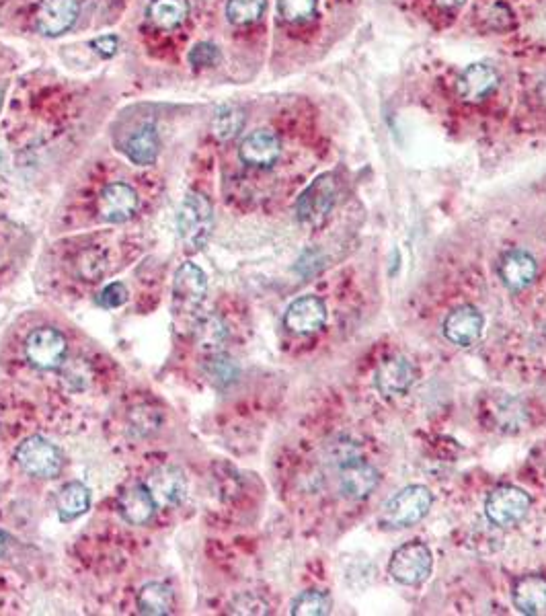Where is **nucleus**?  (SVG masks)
Listing matches in <instances>:
<instances>
[{
	"instance_id": "obj_33",
	"label": "nucleus",
	"mask_w": 546,
	"mask_h": 616,
	"mask_svg": "<svg viewBox=\"0 0 546 616\" xmlns=\"http://www.w3.org/2000/svg\"><path fill=\"white\" fill-rule=\"evenodd\" d=\"M218 60H220V50L210 42H202L198 46H193V50L189 52V62L195 68H210Z\"/></svg>"
},
{
	"instance_id": "obj_6",
	"label": "nucleus",
	"mask_w": 546,
	"mask_h": 616,
	"mask_svg": "<svg viewBox=\"0 0 546 616\" xmlns=\"http://www.w3.org/2000/svg\"><path fill=\"white\" fill-rule=\"evenodd\" d=\"M530 512V497L514 485H501L493 489L485 502V516L493 526H518Z\"/></svg>"
},
{
	"instance_id": "obj_29",
	"label": "nucleus",
	"mask_w": 546,
	"mask_h": 616,
	"mask_svg": "<svg viewBox=\"0 0 546 616\" xmlns=\"http://www.w3.org/2000/svg\"><path fill=\"white\" fill-rule=\"evenodd\" d=\"M331 612V598L325 592L308 590L292 602L294 616H323Z\"/></svg>"
},
{
	"instance_id": "obj_8",
	"label": "nucleus",
	"mask_w": 546,
	"mask_h": 616,
	"mask_svg": "<svg viewBox=\"0 0 546 616\" xmlns=\"http://www.w3.org/2000/svg\"><path fill=\"white\" fill-rule=\"evenodd\" d=\"M208 292V280L202 269L195 263H183L173 284V302L181 313H193Z\"/></svg>"
},
{
	"instance_id": "obj_37",
	"label": "nucleus",
	"mask_w": 546,
	"mask_h": 616,
	"mask_svg": "<svg viewBox=\"0 0 546 616\" xmlns=\"http://www.w3.org/2000/svg\"><path fill=\"white\" fill-rule=\"evenodd\" d=\"M436 3L442 7V9H456V7H462L466 0H436Z\"/></svg>"
},
{
	"instance_id": "obj_34",
	"label": "nucleus",
	"mask_w": 546,
	"mask_h": 616,
	"mask_svg": "<svg viewBox=\"0 0 546 616\" xmlns=\"http://www.w3.org/2000/svg\"><path fill=\"white\" fill-rule=\"evenodd\" d=\"M128 298H130L128 288H126L124 284H120V282H115V284H109V286L99 294L97 302H99V306H103V308H117V306L126 304Z\"/></svg>"
},
{
	"instance_id": "obj_4",
	"label": "nucleus",
	"mask_w": 546,
	"mask_h": 616,
	"mask_svg": "<svg viewBox=\"0 0 546 616\" xmlns=\"http://www.w3.org/2000/svg\"><path fill=\"white\" fill-rule=\"evenodd\" d=\"M15 460L27 475L39 479H54L64 467L60 450L42 436H31L23 444H19Z\"/></svg>"
},
{
	"instance_id": "obj_27",
	"label": "nucleus",
	"mask_w": 546,
	"mask_h": 616,
	"mask_svg": "<svg viewBox=\"0 0 546 616\" xmlns=\"http://www.w3.org/2000/svg\"><path fill=\"white\" fill-rule=\"evenodd\" d=\"M89 506H91V491L83 483H68L58 495V510L66 520L85 514Z\"/></svg>"
},
{
	"instance_id": "obj_40",
	"label": "nucleus",
	"mask_w": 546,
	"mask_h": 616,
	"mask_svg": "<svg viewBox=\"0 0 546 616\" xmlns=\"http://www.w3.org/2000/svg\"><path fill=\"white\" fill-rule=\"evenodd\" d=\"M3 95H5V91H0V109H3Z\"/></svg>"
},
{
	"instance_id": "obj_39",
	"label": "nucleus",
	"mask_w": 546,
	"mask_h": 616,
	"mask_svg": "<svg viewBox=\"0 0 546 616\" xmlns=\"http://www.w3.org/2000/svg\"><path fill=\"white\" fill-rule=\"evenodd\" d=\"M7 545H9V543H7V536H5L3 532H0V557H3V555L7 553Z\"/></svg>"
},
{
	"instance_id": "obj_14",
	"label": "nucleus",
	"mask_w": 546,
	"mask_h": 616,
	"mask_svg": "<svg viewBox=\"0 0 546 616\" xmlns=\"http://www.w3.org/2000/svg\"><path fill=\"white\" fill-rule=\"evenodd\" d=\"M415 376L417 370L407 358H388L376 370V389L386 397H397L411 389Z\"/></svg>"
},
{
	"instance_id": "obj_1",
	"label": "nucleus",
	"mask_w": 546,
	"mask_h": 616,
	"mask_svg": "<svg viewBox=\"0 0 546 616\" xmlns=\"http://www.w3.org/2000/svg\"><path fill=\"white\" fill-rule=\"evenodd\" d=\"M214 226V210L210 200L200 191H189L179 206L177 228L183 245L189 251H200L208 245Z\"/></svg>"
},
{
	"instance_id": "obj_19",
	"label": "nucleus",
	"mask_w": 546,
	"mask_h": 616,
	"mask_svg": "<svg viewBox=\"0 0 546 616\" xmlns=\"http://www.w3.org/2000/svg\"><path fill=\"white\" fill-rule=\"evenodd\" d=\"M512 598L520 612L530 614V616H544L546 614V577L538 573L522 575L512 588Z\"/></svg>"
},
{
	"instance_id": "obj_26",
	"label": "nucleus",
	"mask_w": 546,
	"mask_h": 616,
	"mask_svg": "<svg viewBox=\"0 0 546 616\" xmlns=\"http://www.w3.org/2000/svg\"><path fill=\"white\" fill-rule=\"evenodd\" d=\"M245 126V111L239 105H222L216 109L212 120V132L218 140L226 142L237 138Z\"/></svg>"
},
{
	"instance_id": "obj_24",
	"label": "nucleus",
	"mask_w": 546,
	"mask_h": 616,
	"mask_svg": "<svg viewBox=\"0 0 546 616\" xmlns=\"http://www.w3.org/2000/svg\"><path fill=\"white\" fill-rule=\"evenodd\" d=\"M173 604H175L173 590L159 582L146 584L138 594V608L142 614H154V616L169 614L173 612Z\"/></svg>"
},
{
	"instance_id": "obj_32",
	"label": "nucleus",
	"mask_w": 546,
	"mask_h": 616,
	"mask_svg": "<svg viewBox=\"0 0 546 616\" xmlns=\"http://www.w3.org/2000/svg\"><path fill=\"white\" fill-rule=\"evenodd\" d=\"M206 372L214 384H228L237 378L239 370H237V364H234L230 358L214 354L206 366Z\"/></svg>"
},
{
	"instance_id": "obj_2",
	"label": "nucleus",
	"mask_w": 546,
	"mask_h": 616,
	"mask_svg": "<svg viewBox=\"0 0 546 616\" xmlns=\"http://www.w3.org/2000/svg\"><path fill=\"white\" fill-rule=\"evenodd\" d=\"M432 504L434 495L425 485H409L388 499L380 520L386 528H409L429 514Z\"/></svg>"
},
{
	"instance_id": "obj_21",
	"label": "nucleus",
	"mask_w": 546,
	"mask_h": 616,
	"mask_svg": "<svg viewBox=\"0 0 546 616\" xmlns=\"http://www.w3.org/2000/svg\"><path fill=\"white\" fill-rule=\"evenodd\" d=\"M128 159L138 167L154 165L156 157H159V134L152 124L140 128L126 146Z\"/></svg>"
},
{
	"instance_id": "obj_23",
	"label": "nucleus",
	"mask_w": 546,
	"mask_h": 616,
	"mask_svg": "<svg viewBox=\"0 0 546 616\" xmlns=\"http://www.w3.org/2000/svg\"><path fill=\"white\" fill-rule=\"evenodd\" d=\"M189 15L187 0H152L148 17L159 29H177Z\"/></svg>"
},
{
	"instance_id": "obj_16",
	"label": "nucleus",
	"mask_w": 546,
	"mask_h": 616,
	"mask_svg": "<svg viewBox=\"0 0 546 616\" xmlns=\"http://www.w3.org/2000/svg\"><path fill=\"white\" fill-rule=\"evenodd\" d=\"M280 152H282L280 140L269 130L251 132L241 142V148H239L241 161L251 167H259V169H267L276 163L280 159Z\"/></svg>"
},
{
	"instance_id": "obj_35",
	"label": "nucleus",
	"mask_w": 546,
	"mask_h": 616,
	"mask_svg": "<svg viewBox=\"0 0 546 616\" xmlns=\"http://www.w3.org/2000/svg\"><path fill=\"white\" fill-rule=\"evenodd\" d=\"M230 612H234V614H267L269 608L257 596L243 594V596H239L237 600L230 604Z\"/></svg>"
},
{
	"instance_id": "obj_7",
	"label": "nucleus",
	"mask_w": 546,
	"mask_h": 616,
	"mask_svg": "<svg viewBox=\"0 0 546 616\" xmlns=\"http://www.w3.org/2000/svg\"><path fill=\"white\" fill-rule=\"evenodd\" d=\"M25 356L39 370H56L66 358V339L58 329L39 327L25 341Z\"/></svg>"
},
{
	"instance_id": "obj_15",
	"label": "nucleus",
	"mask_w": 546,
	"mask_h": 616,
	"mask_svg": "<svg viewBox=\"0 0 546 616\" xmlns=\"http://www.w3.org/2000/svg\"><path fill=\"white\" fill-rule=\"evenodd\" d=\"M380 475L378 471L364 460L351 458L343 462L339 485L345 497L349 499H366L378 487Z\"/></svg>"
},
{
	"instance_id": "obj_5",
	"label": "nucleus",
	"mask_w": 546,
	"mask_h": 616,
	"mask_svg": "<svg viewBox=\"0 0 546 616\" xmlns=\"http://www.w3.org/2000/svg\"><path fill=\"white\" fill-rule=\"evenodd\" d=\"M434 567V555L427 545L411 541L399 547L388 563V573L403 586H417L425 582Z\"/></svg>"
},
{
	"instance_id": "obj_30",
	"label": "nucleus",
	"mask_w": 546,
	"mask_h": 616,
	"mask_svg": "<svg viewBox=\"0 0 546 616\" xmlns=\"http://www.w3.org/2000/svg\"><path fill=\"white\" fill-rule=\"evenodd\" d=\"M265 11V0H228L226 17L232 25H251Z\"/></svg>"
},
{
	"instance_id": "obj_28",
	"label": "nucleus",
	"mask_w": 546,
	"mask_h": 616,
	"mask_svg": "<svg viewBox=\"0 0 546 616\" xmlns=\"http://www.w3.org/2000/svg\"><path fill=\"white\" fill-rule=\"evenodd\" d=\"M132 432L140 438L152 436L154 432H159V428L163 426V413L159 409H154L150 405H138L130 411L128 415Z\"/></svg>"
},
{
	"instance_id": "obj_25",
	"label": "nucleus",
	"mask_w": 546,
	"mask_h": 616,
	"mask_svg": "<svg viewBox=\"0 0 546 616\" xmlns=\"http://www.w3.org/2000/svg\"><path fill=\"white\" fill-rule=\"evenodd\" d=\"M491 417L495 421L497 430L501 432H518L524 423H526V413L524 407L520 405V401L512 399V397H501L495 401V405L491 407Z\"/></svg>"
},
{
	"instance_id": "obj_31",
	"label": "nucleus",
	"mask_w": 546,
	"mask_h": 616,
	"mask_svg": "<svg viewBox=\"0 0 546 616\" xmlns=\"http://www.w3.org/2000/svg\"><path fill=\"white\" fill-rule=\"evenodd\" d=\"M278 11L288 23H306L317 13V0H278Z\"/></svg>"
},
{
	"instance_id": "obj_10",
	"label": "nucleus",
	"mask_w": 546,
	"mask_h": 616,
	"mask_svg": "<svg viewBox=\"0 0 546 616\" xmlns=\"http://www.w3.org/2000/svg\"><path fill=\"white\" fill-rule=\"evenodd\" d=\"M284 323L298 335L317 333L327 323V306L317 296H302L288 306Z\"/></svg>"
},
{
	"instance_id": "obj_18",
	"label": "nucleus",
	"mask_w": 546,
	"mask_h": 616,
	"mask_svg": "<svg viewBox=\"0 0 546 616\" xmlns=\"http://www.w3.org/2000/svg\"><path fill=\"white\" fill-rule=\"evenodd\" d=\"M146 487L150 489L156 506H179L185 497V477L177 467L156 469Z\"/></svg>"
},
{
	"instance_id": "obj_17",
	"label": "nucleus",
	"mask_w": 546,
	"mask_h": 616,
	"mask_svg": "<svg viewBox=\"0 0 546 616\" xmlns=\"http://www.w3.org/2000/svg\"><path fill=\"white\" fill-rule=\"evenodd\" d=\"M536 272H538L536 259L528 251H522V249H516V251L503 255L499 263L501 282L512 292L526 290L534 282Z\"/></svg>"
},
{
	"instance_id": "obj_20",
	"label": "nucleus",
	"mask_w": 546,
	"mask_h": 616,
	"mask_svg": "<svg viewBox=\"0 0 546 616\" xmlns=\"http://www.w3.org/2000/svg\"><path fill=\"white\" fill-rule=\"evenodd\" d=\"M156 510V502L150 493V489L146 487V483H136L130 485L122 495H120V512L124 516L126 522L142 526L146 524Z\"/></svg>"
},
{
	"instance_id": "obj_13",
	"label": "nucleus",
	"mask_w": 546,
	"mask_h": 616,
	"mask_svg": "<svg viewBox=\"0 0 546 616\" xmlns=\"http://www.w3.org/2000/svg\"><path fill=\"white\" fill-rule=\"evenodd\" d=\"M499 87V74L489 64H471L460 76L456 83V91L460 99L468 103H481L485 101L495 89Z\"/></svg>"
},
{
	"instance_id": "obj_12",
	"label": "nucleus",
	"mask_w": 546,
	"mask_h": 616,
	"mask_svg": "<svg viewBox=\"0 0 546 616\" xmlns=\"http://www.w3.org/2000/svg\"><path fill=\"white\" fill-rule=\"evenodd\" d=\"M485 327L483 313L477 306L464 304L454 308V311L444 321V335L456 345H473Z\"/></svg>"
},
{
	"instance_id": "obj_38",
	"label": "nucleus",
	"mask_w": 546,
	"mask_h": 616,
	"mask_svg": "<svg viewBox=\"0 0 546 616\" xmlns=\"http://www.w3.org/2000/svg\"><path fill=\"white\" fill-rule=\"evenodd\" d=\"M538 97H540V101L546 105V76H544V79H542L540 85H538Z\"/></svg>"
},
{
	"instance_id": "obj_36",
	"label": "nucleus",
	"mask_w": 546,
	"mask_h": 616,
	"mask_svg": "<svg viewBox=\"0 0 546 616\" xmlns=\"http://www.w3.org/2000/svg\"><path fill=\"white\" fill-rule=\"evenodd\" d=\"M93 48L103 58H111V56L117 54V48H120V40H117L115 35H101V37H97V40H93Z\"/></svg>"
},
{
	"instance_id": "obj_9",
	"label": "nucleus",
	"mask_w": 546,
	"mask_h": 616,
	"mask_svg": "<svg viewBox=\"0 0 546 616\" xmlns=\"http://www.w3.org/2000/svg\"><path fill=\"white\" fill-rule=\"evenodd\" d=\"M78 0H42L35 13L39 33L48 37L64 35L78 19Z\"/></svg>"
},
{
	"instance_id": "obj_22",
	"label": "nucleus",
	"mask_w": 546,
	"mask_h": 616,
	"mask_svg": "<svg viewBox=\"0 0 546 616\" xmlns=\"http://www.w3.org/2000/svg\"><path fill=\"white\" fill-rule=\"evenodd\" d=\"M226 327L216 315H206L200 317L198 323L193 325V341L198 345V350L206 354H218L222 350V345L226 343Z\"/></svg>"
},
{
	"instance_id": "obj_3",
	"label": "nucleus",
	"mask_w": 546,
	"mask_h": 616,
	"mask_svg": "<svg viewBox=\"0 0 546 616\" xmlns=\"http://www.w3.org/2000/svg\"><path fill=\"white\" fill-rule=\"evenodd\" d=\"M337 191H339V183L333 173H325L317 177L298 198V204H296L298 220L306 226H321L329 218L335 206Z\"/></svg>"
},
{
	"instance_id": "obj_11",
	"label": "nucleus",
	"mask_w": 546,
	"mask_h": 616,
	"mask_svg": "<svg viewBox=\"0 0 546 616\" xmlns=\"http://www.w3.org/2000/svg\"><path fill=\"white\" fill-rule=\"evenodd\" d=\"M138 210L136 189L126 183H111L99 196V214L113 224L128 222Z\"/></svg>"
}]
</instances>
